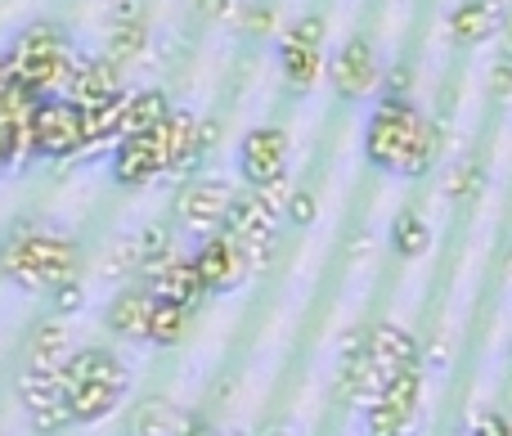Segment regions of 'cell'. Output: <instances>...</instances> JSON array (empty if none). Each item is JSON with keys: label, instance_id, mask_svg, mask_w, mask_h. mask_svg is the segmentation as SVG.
Masks as SVG:
<instances>
[{"label": "cell", "instance_id": "cell-15", "mask_svg": "<svg viewBox=\"0 0 512 436\" xmlns=\"http://www.w3.org/2000/svg\"><path fill=\"white\" fill-rule=\"evenodd\" d=\"M72 383L126 387V369L108 351H81V356H68V369H63V387H72Z\"/></svg>", "mask_w": 512, "mask_h": 436}, {"label": "cell", "instance_id": "cell-33", "mask_svg": "<svg viewBox=\"0 0 512 436\" xmlns=\"http://www.w3.org/2000/svg\"><path fill=\"white\" fill-rule=\"evenodd\" d=\"M504 54L512 59V9H508V23H504Z\"/></svg>", "mask_w": 512, "mask_h": 436}, {"label": "cell", "instance_id": "cell-29", "mask_svg": "<svg viewBox=\"0 0 512 436\" xmlns=\"http://www.w3.org/2000/svg\"><path fill=\"white\" fill-rule=\"evenodd\" d=\"M288 41H297V45H319V41H324V18H315V14L301 18V23L288 32Z\"/></svg>", "mask_w": 512, "mask_h": 436}, {"label": "cell", "instance_id": "cell-21", "mask_svg": "<svg viewBox=\"0 0 512 436\" xmlns=\"http://www.w3.org/2000/svg\"><path fill=\"white\" fill-rule=\"evenodd\" d=\"M283 72L297 90H310L319 77V45H297V41H283Z\"/></svg>", "mask_w": 512, "mask_h": 436}, {"label": "cell", "instance_id": "cell-13", "mask_svg": "<svg viewBox=\"0 0 512 436\" xmlns=\"http://www.w3.org/2000/svg\"><path fill=\"white\" fill-rule=\"evenodd\" d=\"M369 351L373 360H378L387 374H396V369H405V365H414L418 360V342L409 338L405 329H396V324H373L369 329Z\"/></svg>", "mask_w": 512, "mask_h": 436}, {"label": "cell", "instance_id": "cell-32", "mask_svg": "<svg viewBox=\"0 0 512 436\" xmlns=\"http://www.w3.org/2000/svg\"><path fill=\"white\" fill-rule=\"evenodd\" d=\"M176 436H212V428H207L203 419H194V414H189V419H180V428H176Z\"/></svg>", "mask_w": 512, "mask_h": 436}, {"label": "cell", "instance_id": "cell-18", "mask_svg": "<svg viewBox=\"0 0 512 436\" xmlns=\"http://www.w3.org/2000/svg\"><path fill=\"white\" fill-rule=\"evenodd\" d=\"M171 117L167 99L158 90H144V95H131L126 99V113H122V140L126 135H144V131H158L162 122Z\"/></svg>", "mask_w": 512, "mask_h": 436}, {"label": "cell", "instance_id": "cell-8", "mask_svg": "<svg viewBox=\"0 0 512 436\" xmlns=\"http://www.w3.org/2000/svg\"><path fill=\"white\" fill-rule=\"evenodd\" d=\"M194 266H198L203 288L212 293V288H234L239 284L243 270H248V257H243V248L230 239V234H207V243L194 252Z\"/></svg>", "mask_w": 512, "mask_h": 436}, {"label": "cell", "instance_id": "cell-22", "mask_svg": "<svg viewBox=\"0 0 512 436\" xmlns=\"http://www.w3.org/2000/svg\"><path fill=\"white\" fill-rule=\"evenodd\" d=\"M180 419H185V414H180L176 405H167V401H144L140 410H135V436H176Z\"/></svg>", "mask_w": 512, "mask_h": 436}, {"label": "cell", "instance_id": "cell-14", "mask_svg": "<svg viewBox=\"0 0 512 436\" xmlns=\"http://www.w3.org/2000/svg\"><path fill=\"white\" fill-rule=\"evenodd\" d=\"M450 32L459 45H481L490 32H499V0H463L450 18Z\"/></svg>", "mask_w": 512, "mask_h": 436}, {"label": "cell", "instance_id": "cell-30", "mask_svg": "<svg viewBox=\"0 0 512 436\" xmlns=\"http://www.w3.org/2000/svg\"><path fill=\"white\" fill-rule=\"evenodd\" d=\"M477 436H512V419L508 414H486L477 423Z\"/></svg>", "mask_w": 512, "mask_h": 436}, {"label": "cell", "instance_id": "cell-7", "mask_svg": "<svg viewBox=\"0 0 512 436\" xmlns=\"http://www.w3.org/2000/svg\"><path fill=\"white\" fill-rule=\"evenodd\" d=\"M23 405L32 410L36 428L41 432H59L72 423L68 410V392H63V374H27L23 378Z\"/></svg>", "mask_w": 512, "mask_h": 436}, {"label": "cell", "instance_id": "cell-2", "mask_svg": "<svg viewBox=\"0 0 512 436\" xmlns=\"http://www.w3.org/2000/svg\"><path fill=\"white\" fill-rule=\"evenodd\" d=\"M77 270V252L63 239H14L0 252V275L23 288H59Z\"/></svg>", "mask_w": 512, "mask_h": 436}, {"label": "cell", "instance_id": "cell-16", "mask_svg": "<svg viewBox=\"0 0 512 436\" xmlns=\"http://www.w3.org/2000/svg\"><path fill=\"white\" fill-rule=\"evenodd\" d=\"M32 369L36 374H63L68 369V324L50 320L32 333Z\"/></svg>", "mask_w": 512, "mask_h": 436}, {"label": "cell", "instance_id": "cell-6", "mask_svg": "<svg viewBox=\"0 0 512 436\" xmlns=\"http://www.w3.org/2000/svg\"><path fill=\"white\" fill-rule=\"evenodd\" d=\"M113 171H117V180H122V185H140V180H153L158 171H171L167 144H162V131L126 135V140L117 144Z\"/></svg>", "mask_w": 512, "mask_h": 436}, {"label": "cell", "instance_id": "cell-9", "mask_svg": "<svg viewBox=\"0 0 512 436\" xmlns=\"http://www.w3.org/2000/svg\"><path fill=\"white\" fill-rule=\"evenodd\" d=\"M153 306H158V293H153L149 284H144V288H126V293L113 302V311H108V329H113L117 338H131V342L144 338V342H149Z\"/></svg>", "mask_w": 512, "mask_h": 436}, {"label": "cell", "instance_id": "cell-24", "mask_svg": "<svg viewBox=\"0 0 512 436\" xmlns=\"http://www.w3.org/2000/svg\"><path fill=\"white\" fill-rule=\"evenodd\" d=\"M481 189V162H459V167L445 176V198H454V203H468L472 194Z\"/></svg>", "mask_w": 512, "mask_h": 436}, {"label": "cell", "instance_id": "cell-34", "mask_svg": "<svg viewBox=\"0 0 512 436\" xmlns=\"http://www.w3.org/2000/svg\"><path fill=\"white\" fill-rule=\"evenodd\" d=\"M445 360H450V351H445L441 342H436V347H432V365H445Z\"/></svg>", "mask_w": 512, "mask_h": 436}, {"label": "cell", "instance_id": "cell-1", "mask_svg": "<svg viewBox=\"0 0 512 436\" xmlns=\"http://www.w3.org/2000/svg\"><path fill=\"white\" fill-rule=\"evenodd\" d=\"M441 149V126L423 122L400 95H387L369 122V162L400 176H423Z\"/></svg>", "mask_w": 512, "mask_h": 436}, {"label": "cell", "instance_id": "cell-4", "mask_svg": "<svg viewBox=\"0 0 512 436\" xmlns=\"http://www.w3.org/2000/svg\"><path fill=\"white\" fill-rule=\"evenodd\" d=\"M283 162H288V135L274 131V126H261L243 140V176H248L252 189H270L283 180Z\"/></svg>", "mask_w": 512, "mask_h": 436}, {"label": "cell", "instance_id": "cell-26", "mask_svg": "<svg viewBox=\"0 0 512 436\" xmlns=\"http://www.w3.org/2000/svg\"><path fill=\"white\" fill-rule=\"evenodd\" d=\"M140 45H144V27H140V23L117 27V36H113V59L126 63L131 54H140Z\"/></svg>", "mask_w": 512, "mask_h": 436}, {"label": "cell", "instance_id": "cell-27", "mask_svg": "<svg viewBox=\"0 0 512 436\" xmlns=\"http://www.w3.org/2000/svg\"><path fill=\"white\" fill-rule=\"evenodd\" d=\"M81 302H86V293H81L77 279H68V284L54 288V311H59V315H77Z\"/></svg>", "mask_w": 512, "mask_h": 436}, {"label": "cell", "instance_id": "cell-31", "mask_svg": "<svg viewBox=\"0 0 512 436\" xmlns=\"http://www.w3.org/2000/svg\"><path fill=\"white\" fill-rule=\"evenodd\" d=\"M490 86H495V95H512V59L508 54L495 63V81H490Z\"/></svg>", "mask_w": 512, "mask_h": 436}, {"label": "cell", "instance_id": "cell-25", "mask_svg": "<svg viewBox=\"0 0 512 436\" xmlns=\"http://www.w3.org/2000/svg\"><path fill=\"white\" fill-rule=\"evenodd\" d=\"M369 436H405V419H400L387 401H373L369 405Z\"/></svg>", "mask_w": 512, "mask_h": 436}, {"label": "cell", "instance_id": "cell-28", "mask_svg": "<svg viewBox=\"0 0 512 436\" xmlns=\"http://www.w3.org/2000/svg\"><path fill=\"white\" fill-rule=\"evenodd\" d=\"M288 216L297 225L315 221V194H310V189H297V194H288Z\"/></svg>", "mask_w": 512, "mask_h": 436}, {"label": "cell", "instance_id": "cell-3", "mask_svg": "<svg viewBox=\"0 0 512 436\" xmlns=\"http://www.w3.org/2000/svg\"><path fill=\"white\" fill-rule=\"evenodd\" d=\"M32 149L45 158H68V153L90 149L86 144V108L63 99H36L32 113Z\"/></svg>", "mask_w": 512, "mask_h": 436}, {"label": "cell", "instance_id": "cell-23", "mask_svg": "<svg viewBox=\"0 0 512 436\" xmlns=\"http://www.w3.org/2000/svg\"><path fill=\"white\" fill-rule=\"evenodd\" d=\"M391 243H396L400 257H418V252L432 248V230L423 225V216L405 212V216H396V225H391Z\"/></svg>", "mask_w": 512, "mask_h": 436}, {"label": "cell", "instance_id": "cell-20", "mask_svg": "<svg viewBox=\"0 0 512 436\" xmlns=\"http://www.w3.org/2000/svg\"><path fill=\"white\" fill-rule=\"evenodd\" d=\"M185 315H189V306L158 297V306H153V324H149V342H158V347H176V342L185 338Z\"/></svg>", "mask_w": 512, "mask_h": 436}, {"label": "cell", "instance_id": "cell-10", "mask_svg": "<svg viewBox=\"0 0 512 436\" xmlns=\"http://www.w3.org/2000/svg\"><path fill=\"white\" fill-rule=\"evenodd\" d=\"M373 81H378V63H373L369 41H346V50L337 54V63H333L337 95L360 99V95H369L373 90Z\"/></svg>", "mask_w": 512, "mask_h": 436}, {"label": "cell", "instance_id": "cell-11", "mask_svg": "<svg viewBox=\"0 0 512 436\" xmlns=\"http://www.w3.org/2000/svg\"><path fill=\"white\" fill-rule=\"evenodd\" d=\"M63 95H68L72 104H81V108L108 104V99L122 95V86H117V68H113V63H77Z\"/></svg>", "mask_w": 512, "mask_h": 436}, {"label": "cell", "instance_id": "cell-36", "mask_svg": "<svg viewBox=\"0 0 512 436\" xmlns=\"http://www.w3.org/2000/svg\"><path fill=\"white\" fill-rule=\"evenodd\" d=\"M270 436H297V432H288V428H274Z\"/></svg>", "mask_w": 512, "mask_h": 436}, {"label": "cell", "instance_id": "cell-17", "mask_svg": "<svg viewBox=\"0 0 512 436\" xmlns=\"http://www.w3.org/2000/svg\"><path fill=\"white\" fill-rule=\"evenodd\" d=\"M63 392H68L72 423H95L99 414H108L122 401V387H108V383H72V387H63Z\"/></svg>", "mask_w": 512, "mask_h": 436}, {"label": "cell", "instance_id": "cell-12", "mask_svg": "<svg viewBox=\"0 0 512 436\" xmlns=\"http://www.w3.org/2000/svg\"><path fill=\"white\" fill-rule=\"evenodd\" d=\"M149 288L158 297H167V302H180V306H194L198 297L207 293L203 288V279H198V266H194V257L189 261H180V257H171L167 266H158L149 275Z\"/></svg>", "mask_w": 512, "mask_h": 436}, {"label": "cell", "instance_id": "cell-5", "mask_svg": "<svg viewBox=\"0 0 512 436\" xmlns=\"http://www.w3.org/2000/svg\"><path fill=\"white\" fill-rule=\"evenodd\" d=\"M234 203V189L221 185V180H194V185L180 194V221L198 234H216L230 216Z\"/></svg>", "mask_w": 512, "mask_h": 436}, {"label": "cell", "instance_id": "cell-19", "mask_svg": "<svg viewBox=\"0 0 512 436\" xmlns=\"http://www.w3.org/2000/svg\"><path fill=\"white\" fill-rule=\"evenodd\" d=\"M418 396H423V369L418 365H405V369H396V374L387 378V392H382V401L391 405V410L400 414V419H414V410H418Z\"/></svg>", "mask_w": 512, "mask_h": 436}, {"label": "cell", "instance_id": "cell-35", "mask_svg": "<svg viewBox=\"0 0 512 436\" xmlns=\"http://www.w3.org/2000/svg\"><path fill=\"white\" fill-rule=\"evenodd\" d=\"M504 275L512 279V252H508V261H504Z\"/></svg>", "mask_w": 512, "mask_h": 436}]
</instances>
